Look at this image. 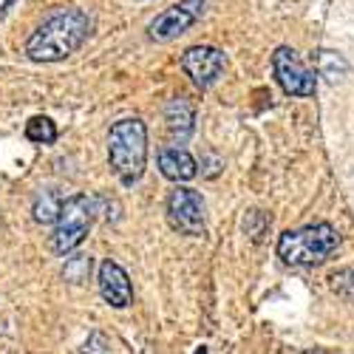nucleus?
Wrapping results in <instances>:
<instances>
[{
  "instance_id": "nucleus-12",
  "label": "nucleus",
  "mask_w": 354,
  "mask_h": 354,
  "mask_svg": "<svg viewBox=\"0 0 354 354\" xmlns=\"http://www.w3.org/2000/svg\"><path fill=\"white\" fill-rule=\"evenodd\" d=\"M63 201L66 198L57 193V190H40L37 198H35V204H32L35 221L37 224H54L57 216H60V210H63Z\"/></svg>"
},
{
  "instance_id": "nucleus-3",
  "label": "nucleus",
  "mask_w": 354,
  "mask_h": 354,
  "mask_svg": "<svg viewBox=\"0 0 354 354\" xmlns=\"http://www.w3.org/2000/svg\"><path fill=\"white\" fill-rule=\"evenodd\" d=\"M340 247V235L332 224L320 221L304 230H289L278 241V258L289 267H315Z\"/></svg>"
},
{
  "instance_id": "nucleus-7",
  "label": "nucleus",
  "mask_w": 354,
  "mask_h": 354,
  "mask_svg": "<svg viewBox=\"0 0 354 354\" xmlns=\"http://www.w3.org/2000/svg\"><path fill=\"white\" fill-rule=\"evenodd\" d=\"M204 0H185V3H176L170 9H165L162 15H156V20H151L147 26V37L156 43H170L176 37H182L187 28L201 17Z\"/></svg>"
},
{
  "instance_id": "nucleus-9",
  "label": "nucleus",
  "mask_w": 354,
  "mask_h": 354,
  "mask_svg": "<svg viewBox=\"0 0 354 354\" xmlns=\"http://www.w3.org/2000/svg\"><path fill=\"white\" fill-rule=\"evenodd\" d=\"M100 295H102V301L113 309H125L133 304V286H131V278L128 272L120 267L116 261H102L100 263Z\"/></svg>"
},
{
  "instance_id": "nucleus-15",
  "label": "nucleus",
  "mask_w": 354,
  "mask_h": 354,
  "mask_svg": "<svg viewBox=\"0 0 354 354\" xmlns=\"http://www.w3.org/2000/svg\"><path fill=\"white\" fill-rule=\"evenodd\" d=\"M91 267H94L91 255H68L66 267H63V278L68 283H82V281H88V275H91Z\"/></svg>"
},
{
  "instance_id": "nucleus-8",
  "label": "nucleus",
  "mask_w": 354,
  "mask_h": 354,
  "mask_svg": "<svg viewBox=\"0 0 354 354\" xmlns=\"http://www.w3.org/2000/svg\"><path fill=\"white\" fill-rule=\"evenodd\" d=\"M182 68L198 88H210L227 68V57L216 46H193L182 54Z\"/></svg>"
},
{
  "instance_id": "nucleus-16",
  "label": "nucleus",
  "mask_w": 354,
  "mask_h": 354,
  "mask_svg": "<svg viewBox=\"0 0 354 354\" xmlns=\"http://www.w3.org/2000/svg\"><path fill=\"white\" fill-rule=\"evenodd\" d=\"M332 281H335V289H337L340 295H346V298L354 301V267H351V270H340Z\"/></svg>"
},
{
  "instance_id": "nucleus-2",
  "label": "nucleus",
  "mask_w": 354,
  "mask_h": 354,
  "mask_svg": "<svg viewBox=\"0 0 354 354\" xmlns=\"http://www.w3.org/2000/svg\"><path fill=\"white\" fill-rule=\"evenodd\" d=\"M108 165L125 187L136 185L147 165V128L139 116L113 122L108 133Z\"/></svg>"
},
{
  "instance_id": "nucleus-5",
  "label": "nucleus",
  "mask_w": 354,
  "mask_h": 354,
  "mask_svg": "<svg viewBox=\"0 0 354 354\" xmlns=\"http://www.w3.org/2000/svg\"><path fill=\"white\" fill-rule=\"evenodd\" d=\"M165 213H167V224L182 235H193L196 239V235H204V230H207V221H204V198L198 190H190V187L170 190Z\"/></svg>"
},
{
  "instance_id": "nucleus-14",
  "label": "nucleus",
  "mask_w": 354,
  "mask_h": 354,
  "mask_svg": "<svg viewBox=\"0 0 354 354\" xmlns=\"http://www.w3.org/2000/svg\"><path fill=\"white\" fill-rule=\"evenodd\" d=\"M26 139L37 142V145H51V142H57V125L48 116H32V120L26 122Z\"/></svg>"
},
{
  "instance_id": "nucleus-6",
  "label": "nucleus",
  "mask_w": 354,
  "mask_h": 354,
  "mask_svg": "<svg viewBox=\"0 0 354 354\" xmlns=\"http://www.w3.org/2000/svg\"><path fill=\"white\" fill-rule=\"evenodd\" d=\"M272 71H275L278 85L283 88L289 97H312L315 94V77L301 63L298 51H292L286 46L275 48V54H272Z\"/></svg>"
},
{
  "instance_id": "nucleus-1",
  "label": "nucleus",
  "mask_w": 354,
  "mask_h": 354,
  "mask_svg": "<svg viewBox=\"0 0 354 354\" xmlns=\"http://www.w3.org/2000/svg\"><path fill=\"white\" fill-rule=\"evenodd\" d=\"M91 35V17L82 9H57L26 40V57L32 63H63Z\"/></svg>"
},
{
  "instance_id": "nucleus-4",
  "label": "nucleus",
  "mask_w": 354,
  "mask_h": 354,
  "mask_svg": "<svg viewBox=\"0 0 354 354\" xmlns=\"http://www.w3.org/2000/svg\"><path fill=\"white\" fill-rule=\"evenodd\" d=\"M91 221H94V198L85 196V193H77V196H68L63 201V210L54 221V232H51V250L57 255H68L74 252L82 241L88 230H91Z\"/></svg>"
},
{
  "instance_id": "nucleus-11",
  "label": "nucleus",
  "mask_w": 354,
  "mask_h": 354,
  "mask_svg": "<svg viewBox=\"0 0 354 354\" xmlns=\"http://www.w3.org/2000/svg\"><path fill=\"white\" fill-rule=\"evenodd\" d=\"M165 122H167V133L173 142H179V145L187 142L196 128V111H193L190 100H185V97L170 100L165 108Z\"/></svg>"
},
{
  "instance_id": "nucleus-13",
  "label": "nucleus",
  "mask_w": 354,
  "mask_h": 354,
  "mask_svg": "<svg viewBox=\"0 0 354 354\" xmlns=\"http://www.w3.org/2000/svg\"><path fill=\"white\" fill-rule=\"evenodd\" d=\"M317 71L320 77H326L329 82H337L348 74V63H346V57L332 51V48H320L317 51Z\"/></svg>"
},
{
  "instance_id": "nucleus-10",
  "label": "nucleus",
  "mask_w": 354,
  "mask_h": 354,
  "mask_svg": "<svg viewBox=\"0 0 354 354\" xmlns=\"http://www.w3.org/2000/svg\"><path fill=\"white\" fill-rule=\"evenodd\" d=\"M156 162H159V173L170 182H190L198 173L196 159L185 151V147H162Z\"/></svg>"
},
{
  "instance_id": "nucleus-17",
  "label": "nucleus",
  "mask_w": 354,
  "mask_h": 354,
  "mask_svg": "<svg viewBox=\"0 0 354 354\" xmlns=\"http://www.w3.org/2000/svg\"><path fill=\"white\" fill-rule=\"evenodd\" d=\"M17 3V0H0V17H6V12Z\"/></svg>"
},
{
  "instance_id": "nucleus-18",
  "label": "nucleus",
  "mask_w": 354,
  "mask_h": 354,
  "mask_svg": "<svg viewBox=\"0 0 354 354\" xmlns=\"http://www.w3.org/2000/svg\"><path fill=\"white\" fill-rule=\"evenodd\" d=\"M196 354H210V348H207V346H198V348H196Z\"/></svg>"
}]
</instances>
